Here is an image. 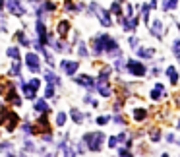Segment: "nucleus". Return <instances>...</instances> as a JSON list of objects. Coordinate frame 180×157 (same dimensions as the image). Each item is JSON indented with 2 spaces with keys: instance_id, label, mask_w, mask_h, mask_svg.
<instances>
[{
  "instance_id": "1",
  "label": "nucleus",
  "mask_w": 180,
  "mask_h": 157,
  "mask_svg": "<svg viewBox=\"0 0 180 157\" xmlns=\"http://www.w3.org/2000/svg\"><path fill=\"white\" fill-rule=\"evenodd\" d=\"M0 124H2L6 130H14V128L18 126L16 112H12L10 109H0Z\"/></svg>"
},
{
  "instance_id": "2",
  "label": "nucleus",
  "mask_w": 180,
  "mask_h": 157,
  "mask_svg": "<svg viewBox=\"0 0 180 157\" xmlns=\"http://www.w3.org/2000/svg\"><path fill=\"white\" fill-rule=\"evenodd\" d=\"M27 66H29V68H33V72H37V70H39V60H37V56H35V54H27Z\"/></svg>"
}]
</instances>
